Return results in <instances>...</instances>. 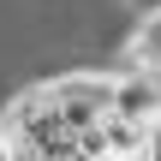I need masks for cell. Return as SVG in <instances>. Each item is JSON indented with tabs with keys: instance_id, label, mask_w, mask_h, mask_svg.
Masks as SVG:
<instances>
[{
	"instance_id": "277c9868",
	"label": "cell",
	"mask_w": 161,
	"mask_h": 161,
	"mask_svg": "<svg viewBox=\"0 0 161 161\" xmlns=\"http://www.w3.org/2000/svg\"><path fill=\"white\" fill-rule=\"evenodd\" d=\"M0 161H18V155H12V149H6V143H0Z\"/></svg>"
},
{
	"instance_id": "5b68a950",
	"label": "cell",
	"mask_w": 161,
	"mask_h": 161,
	"mask_svg": "<svg viewBox=\"0 0 161 161\" xmlns=\"http://www.w3.org/2000/svg\"><path fill=\"white\" fill-rule=\"evenodd\" d=\"M149 6H161V0H149Z\"/></svg>"
},
{
	"instance_id": "6da1fadb",
	"label": "cell",
	"mask_w": 161,
	"mask_h": 161,
	"mask_svg": "<svg viewBox=\"0 0 161 161\" xmlns=\"http://www.w3.org/2000/svg\"><path fill=\"white\" fill-rule=\"evenodd\" d=\"M42 90H48V102H54V114H60V125L72 137H90L114 114V78L108 72H60Z\"/></svg>"
},
{
	"instance_id": "3957f363",
	"label": "cell",
	"mask_w": 161,
	"mask_h": 161,
	"mask_svg": "<svg viewBox=\"0 0 161 161\" xmlns=\"http://www.w3.org/2000/svg\"><path fill=\"white\" fill-rule=\"evenodd\" d=\"M131 60H137V72H161V6L143 18V30L131 42Z\"/></svg>"
},
{
	"instance_id": "7a4b0ae2",
	"label": "cell",
	"mask_w": 161,
	"mask_h": 161,
	"mask_svg": "<svg viewBox=\"0 0 161 161\" xmlns=\"http://www.w3.org/2000/svg\"><path fill=\"white\" fill-rule=\"evenodd\" d=\"M114 119H137V125H161V72H119L114 78Z\"/></svg>"
}]
</instances>
